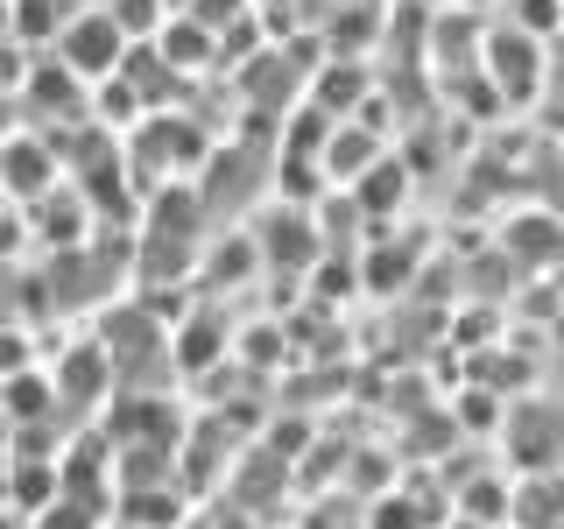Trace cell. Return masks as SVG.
<instances>
[{"label":"cell","mask_w":564,"mask_h":529,"mask_svg":"<svg viewBox=\"0 0 564 529\" xmlns=\"http://www.w3.org/2000/svg\"><path fill=\"white\" fill-rule=\"evenodd\" d=\"M8 191H14V205H43L57 191V149H43L35 134H14L8 141Z\"/></svg>","instance_id":"7a4b0ae2"},{"label":"cell","mask_w":564,"mask_h":529,"mask_svg":"<svg viewBox=\"0 0 564 529\" xmlns=\"http://www.w3.org/2000/svg\"><path fill=\"white\" fill-rule=\"evenodd\" d=\"M57 57H64V71H78V78H106V71H120V22L99 14V8H85L78 22H64Z\"/></svg>","instance_id":"6da1fadb"},{"label":"cell","mask_w":564,"mask_h":529,"mask_svg":"<svg viewBox=\"0 0 564 529\" xmlns=\"http://www.w3.org/2000/svg\"><path fill=\"white\" fill-rule=\"evenodd\" d=\"M50 402H57V367H50V375H8V417L14 423H43L50 417Z\"/></svg>","instance_id":"3957f363"}]
</instances>
